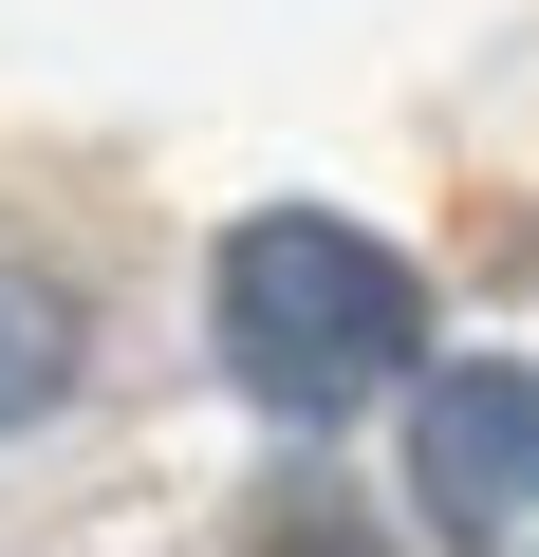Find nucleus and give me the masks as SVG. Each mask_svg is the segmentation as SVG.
Returning <instances> with one entry per match:
<instances>
[{"instance_id":"7ed1b4c3","label":"nucleus","mask_w":539,"mask_h":557,"mask_svg":"<svg viewBox=\"0 0 539 557\" xmlns=\"http://www.w3.org/2000/svg\"><path fill=\"white\" fill-rule=\"evenodd\" d=\"M57 391H75V298H57L38 260H0V446H20Z\"/></svg>"},{"instance_id":"f257e3e1","label":"nucleus","mask_w":539,"mask_h":557,"mask_svg":"<svg viewBox=\"0 0 539 557\" xmlns=\"http://www.w3.org/2000/svg\"><path fill=\"white\" fill-rule=\"evenodd\" d=\"M205 335H223L242 409L354 428L372 391H428V278H409L372 223H335V205H260V223H223Z\"/></svg>"},{"instance_id":"f03ea898","label":"nucleus","mask_w":539,"mask_h":557,"mask_svg":"<svg viewBox=\"0 0 539 557\" xmlns=\"http://www.w3.org/2000/svg\"><path fill=\"white\" fill-rule=\"evenodd\" d=\"M409 502H428V539L539 520V354H465V372L409 391Z\"/></svg>"}]
</instances>
